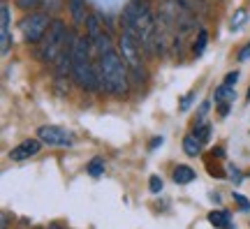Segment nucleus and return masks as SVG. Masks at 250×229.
Segmentation results:
<instances>
[{
    "label": "nucleus",
    "mask_w": 250,
    "mask_h": 229,
    "mask_svg": "<svg viewBox=\"0 0 250 229\" xmlns=\"http://www.w3.org/2000/svg\"><path fill=\"white\" fill-rule=\"evenodd\" d=\"M98 79L100 88H104L111 95L127 93V65L121 51H116L114 46L98 56Z\"/></svg>",
    "instance_id": "obj_1"
},
{
    "label": "nucleus",
    "mask_w": 250,
    "mask_h": 229,
    "mask_svg": "<svg viewBox=\"0 0 250 229\" xmlns=\"http://www.w3.org/2000/svg\"><path fill=\"white\" fill-rule=\"evenodd\" d=\"M93 44H90L88 35L77 40L74 44V56H72V74L81 88L95 90L100 86L98 79V62H93Z\"/></svg>",
    "instance_id": "obj_2"
},
{
    "label": "nucleus",
    "mask_w": 250,
    "mask_h": 229,
    "mask_svg": "<svg viewBox=\"0 0 250 229\" xmlns=\"http://www.w3.org/2000/svg\"><path fill=\"white\" fill-rule=\"evenodd\" d=\"M67 35H70V30L65 28V23L58 21V19H54L49 30H46V35L42 37V42L37 44V58L44 62H56L58 56L62 53V49H65Z\"/></svg>",
    "instance_id": "obj_3"
},
{
    "label": "nucleus",
    "mask_w": 250,
    "mask_h": 229,
    "mask_svg": "<svg viewBox=\"0 0 250 229\" xmlns=\"http://www.w3.org/2000/svg\"><path fill=\"white\" fill-rule=\"evenodd\" d=\"M118 51H121V56H123L125 65H127V72L134 77V81H139V83H142L144 77H146V70H144V62H142V44H139L132 35L121 33V40H118Z\"/></svg>",
    "instance_id": "obj_4"
},
{
    "label": "nucleus",
    "mask_w": 250,
    "mask_h": 229,
    "mask_svg": "<svg viewBox=\"0 0 250 229\" xmlns=\"http://www.w3.org/2000/svg\"><path fill=\"white\" fill-rule=\"evenodd\" d=\"M51 26V19L46 12H30L28 17L21 19V33H23V40H26L28 44H40L42 42V37L46 35V30Z\"/></svg>",
    "instance_id": "obj_5"
},
{
    "label": "nucleus",
    "mask_w": 250,
    "mask_h": 229,
    "mask_svg": "<svg viewBox=\"0 0 250 229\" xmlns=\"http://www.w3.org/2000/svg\"><path fill=\"white\" fill-rule=\"evenodd\" d=\"M37 139L46 146H72V134L58 125H42L37 130Z\"/></svg>",
    "instance_id": "obj_6"
},
{
    "label": "nucleus",
    "mask_w": 250,
    "mask_h": 229,
    "mask_svg": "<svg viewBox=\"0 0 250 229\" xmlns=\"http://www.w3.org/2000/svg\"><path fill=\"white\" fill-rule=\"evenodd\" d=\"M40 148H42V141L40 139H26V141H21L19 146H14V148L9 150V160H14V162H23V160L37 155Z\"/></svg>",
    "instance_id": "obj_7"
},
{
    "label": "nucleus",
    "mask_w": 250,
    "mask_h": 229,
    "mask_svg": "<svg viewBox=\"0 0 250 229\" xmlns=\"http://www.w3.org/2000/svg\"><path fill=\"white\" fill-rule=\"evenodd\" d=\"M9 23H12V19H9V7L7 5H2L0 7V51L7 53L9 51V44H12V35H9Z\"/></svg>",
    "instance_id": "obj_8"
},
{
    "label": "nucleus",
    "mask_w": 250,
    "mask_h": 229,
    "mask_svg": "<svg viewBox=\"0 0 250 229\" xmlns=\"http://www.w3.org/2000/svg\"><path fill=\"white\" fill-rule=\"evenodd\" d=\"M67 9H70L72 19H74V23H79V26H86V0H67Z\"/></svg>",
    "instance_id": "obj_9"
},
{
    "label": "nucleus",
    "mask_w": 250,
    "mask_h": 229,
    "mask_svg": "<svg viewBox=\"0 0 250 229\" xmlns=\"http://www.w3.org/2000/svg\"><path fill=\"white\" fill-rule=\"evenodd\" d=\"M234 97H236V90H234V86H225V83H220L218 88H215L213 93V100H215V104L220 106V104H234Z\"/></svg>",
    "instance_id": "obj_10"
},
{
    "label": "nucleus",
    "mask_w": 250,
    "mask_h": 229,
    "mask_svg": "<svg viewBox=\"0 0 250 229\" xmlns=\"http://www.w3.org/2000/svg\"><path fill=\"white\" fill-rule=\"evenodd\" d=\"M171 178H174V183H179V185L192 183V181H195V171H192L190 167H186V165H179V167H174Z\"/></svg>",
    "instance_id": "obj_11"
},
{
    "label": "nucleus",
    "mask_w": 250,
    "mask_h": 229,
    "mask_svg": "<svg viewBox=\"0 0 250 229\" xmlns=\"http://www.w3.org/2000/svg\"><path fill=\"white\" fill-rule=\"evenodd\" d=\"M208 222L213 225L215 229H227L232 222H229V213L227 211H211L208 213Z\"/></svg>",
    "instance_id": "obj_12"
},
{
    "label": "nucleus",
    "mask_w": 250,
    "mask_h": 229,
    "mask_svg": "<svg viewBox=\"0 0 250 229\" xmlns=\"http://www.w3.org/2000/svg\"><path fill=\"white\" fill-rule=\"evenodd\" d=\"M183 150H186V155H190V158L202 155V144L195 139V134H188L186 139H183Z\"/></svg>",
    "instance_id": "obj_13"
},
{
    "label": "nucleus",
    "mask_w": 250,
    "mask_h": 229,
    "mask_svg": "<svg viewBox=\"0 0 250 229\" xmlns=\"http://www.w3.org/2000/svg\"><path fill=\"white\" fill-rule=\"evenodd\" d=\"M246 21H248V12L243 7H239L234 12V17L229 19V30H232V33H239V30L246 26Z\"/></svg>",
    "instance_id": "obj_14"
},
{
    "label": "nucleus",
    "mask_w": 250,
    "mask_h": 229,
    "mask_svg": "<svg viewBox=\"0 0 250 229\" xmlns=\"http://www.w3.org/2000/svg\"><path fill=\"white\" fill-rule=\"evenodd\" d=\"M206 42H208V33H206L204 28H199V30H197L195 44H192V53H195V56H202L206 49Z\"/></svg>",
    "instance_id": "obj_15"
},
{
    "label": "nucleus",
    "mask_w": 250,
    "mask_h": 229,
    "mask_svg": "<svg viewBox=\"0 0 250 229\" xmlns=\"http://www.w3.org/2000/svg\"><path fill=\"white\" fill-rule=\"evenodd\" d=\"M86 171H88L93 178H100L102 174H104V160H102V158H93V160L88 162Z\"/></svg>",
    "instance_id": "obj_16"
},
{
    "label": "nucleus",
    "mask_w": 250,
    "mask_h": 229,
    "mask_svg": "<svg viewBox=\"0 0 250 229\" xmlns=\"http://www.w3.org/2000/svg\"><path fill=\"white\" fill-rule=\"evenodd\" d=\"M195 139L199 141V144H206V141L211 139V125L204 123V125H195Z\"/></svg>",
    "instance_id": "obj_17"
},
{
    "label": "nucleus",
    "mask_w": 250,
    "mask_h": 229,
    "mask_svg": "<svg viewBox=\"0 0 250 229\" xmlns=\"http://www.w3.org/2000/svg\"><path fill=\"white\" fill-rule=\"evenodd\" d=\"M206 169H208V174H211L213 178H225V176H227V174L223 171V167H220L218 162L213 165V158H206Z\"/></svg>",
    "instance_id": "obj_18"
},
{
    "label": "nucleus",
    "mask_w": 250,
    "mask_h": 229,
    "mask_svg": "<svg viewBox=\"0 0 250 229\" xmlns=\"http://www.w3.org/2000/svg\"><path fill=\"white\" fill-rule=\"evenodd\" d=\"M17 5L21 9H40V7H44V0H17ZM42 12V9H40Z\"/></svg>",
    "instance_id": "obj_19"
},
{
    "label": "nucleus",
    "mask_w": 250,
    "mask_h": 229,
    "mask_svg": "<svg viewBox=\"0 0 250 229\" xmlns=\"http://www.w3.org/2000/svg\"><path fill=\"white\" fill-rule=\"evenodd\" d=\"M148 190H151V194H160L162 192V178L158 176V174H153V176L148 178Z\"/></svg>",
    "instance_id": "obj_20"
},
{
    "label": "nucleus",
    "mask_w": 250,
    "mask_h": 229,
    "mask_svg": "<svg viewBox=\"0 0 250 229\" xmlns=\"http://www.w3.org/2000/svg\"><path fill=\"white\" fill-rule=\"evenodd\" d=\"M232 197H234V202H236V206H239V211H243V213L250 211V202L243 197L241 192H232Z\"/></svg>",
    "instance_id": "obj_21"
},
{
    "label": "nucleus",
    "mask_w": 250,
    "mask_h": 229,
    "mask_svg": "<svg viewBox=\"0 0 250 229\" xmlns=\"http://www.w3.org/2000/svg\"><path fill=\"white\" fill-rule=\"evenodd\" d=\"M192 100H195V90H190V93H186V95L181 97V102H179L181 111H188V109H190V104H192Z\"/></svg>",
    "instance_id": "obj_22"
},
{
    "label": "nucleus",
    "mask_w": 250,
    "mask_h": 229,
    "mask_svg": "<svg viewBox=\"0 0 250 229\" xmlns=\"http://www.w3.org/2000/svg\"><path fill=\"white\" fill-rule=\"evenodd\" d=\"M208 102H202V104H199V111H197V123L195 125H204L206 123V114H208Z\"/></svg>",
    "instance_id": "obj_23"
},
{
    "label": "nucleus",
    "mask_w": 250,
    "mask_h": 229,
    "mask_svg": "<svg viewBox=\"0 0 250 229\" xmlns=\"http://www.w3.org/2000/svg\"><path fill=\"white\" fill-rule=\"evenodd\" d=\"M227 171H229L227 176L232 178L234 183H236V185L241 183V178H243V176H241V169H239V167H234V165H229V167H227Z\"/></svg>",
    "instance_id": "obj_24"
},
{
    "label": "nucleus",
    "mask_w": 250,
    "mask_h": 229,
    "mask_svg": "<svg viewBox=\"0 0 250 229\" xmlns=\"http://www.w3.org/2000/svg\"><path fill=\"white\" fill-rule=\"evenodd\" d=\"M236 81H239V72L234 70V72H229V74H227V77H225V86H236Z\"/></svg>",
    "instance_id": "obj_25"
},
{
    "label": "nucleus",
    "mask_w": 250,
    "mask_h": 229,
    "mask_svg": "<svg viewBox=\"0 0 250 229\" xmlns=\"http://www.w3.org/2000/svg\"><path fill=\"white\" fill-rule=\"evenodd\" d=\"M239 61H241V62H248L250 61V42L243 46L241 51H239Z\"/></svg>",
    "instance_id": "obj_26"
},
{
    "label": "nucleus",
    "mask_w": 250,
    "mask_h": 229,
    "mask_svg": "<svg viewBox=\"0 0 250 229\" xmlns=\"http://www.w3.org/2000/svg\"><path fill=\"white\" fill-rule=\"evenodd\" d=\"M165 144V137H155V139H151V144H148V150H155L158 146H162Z\"/></svg>",
    "instance_id": "obj_27"
},
{
    "label": "nucleus",
    "mask_w": 250,
    "mask_h": 229,
    "mask_svg": "<svg viewBox=\"0 0 250 229\" xmlns=\"http://www.w3.org/2000/svg\"><path fill=\"white\" fill-rule=\"evenodd\" d=\"M211 155H213L215 160H223V158H225V150L220 148V146H218V148H213V150H211Z\"/></svg>",
    "instance_id": "obj_28"
},
{
    "label": "nucleus",
    "mask_w": 250,
    "mask_h": 229,
    "mask_svg": "<svg viewBox=\"0 0 250 229\" xmlns=\"http://www.w3.org/2000/svg\"><path fill=\"white\" fill-rule=\"evenodd\" d=\"M227 229H236V227H234V225H229V227H227Z\"/></svg>",
    "instance_id": "obj_29"
},
{
    "label": "nucleus",
    "mask_w": 250,
    "mask_h": 229,
    "mask_svg": "<svg viewBox=\"0 0 250 229\" xmlns=\"http://www.w3.org/2000/svg\"><path fill=\"white\" fill-rule=\"evenodd\" d=\"M248 97H250V88H248Z\"/></svg>",
    "instance_id": "obj_30"
}]
</instances>
